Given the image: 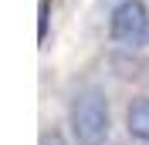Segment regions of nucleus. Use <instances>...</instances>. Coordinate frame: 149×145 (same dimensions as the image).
I'll return each instance as SVG.
<instances>
[{
  "instance_id": "f257e3e1",
  "label": "nucleus",
  "mask_w": 149,
  "mask_h": 145,
  "mask_svg": "<svg viewBox=\"0 0 149 145\" xmlns=\"http://www.w3.org/2000/svg\"><path fill=\"white\" fill-rule=\"evenodd\" d=\"M68 125H71V138L78 145H105L112 132V111L105 95L98 88H81L71 98Z\"/></svg>"
},
{
  "instance_id": "f03ea898",
  "label": "nucleus",
  "mask_w": 149,
  "mask_h": 145,
  "mask_svg": "<svg viewBox=\"0 0 149 145\" xmlns=\"http://www.w3.org/2000/svg\"><path fill=\"white\" fill-rule=\"evenodd\" d=\"M109 34L122 47H139L146 41V34H149V10H146V3L142 0H122L119 7L112 10Z\"/></svg>"
},
{
  "instance_id": "7ed1b4c3",
  "label": "nucleus",
  "mask_w": 149,
  "mask_h": 145,
  "mask_svg": "<svg viewBox=\"0 0 149 145\" xmlns=\"http://www.w3.org/2000/svg\"><path fill=\"white\" fill-rule=\"evenodd\" d=\"M125 128L132 138L149 142V98H136L125 111Z\"/></svg>"
},
{
  "instance_id": "20e7f679",
  "label": "nucleus",
  "mask_w": 149,
  "mask_h": 145,
  "mask_svg": "<svg viewBox=\"0 0 149 145\" xmlns=\"http://www.w3.org/2000/svg\"><path fill=\"white\" fill-rule=\"evenodd\" d=\"M37 37H47V0H41V20H37Z\"/></svg>"
},
{
  "instance_id": "39448f33",
  "label": "nucleus",
  "mask_w": 149,
  "mask_h": 145,
  "mask_svg": "<svg viewBox=\"0 0 149 145\" xmlns=\"http://www.w3.org/2000/svg\"><path fill=\"white\" fill-rule=\"evenodd\" d=\"M41 145H65V138L58 135V132H44L41 135Z\"/></svg>"
}]
</instances>
